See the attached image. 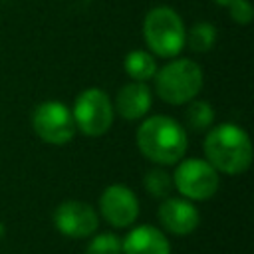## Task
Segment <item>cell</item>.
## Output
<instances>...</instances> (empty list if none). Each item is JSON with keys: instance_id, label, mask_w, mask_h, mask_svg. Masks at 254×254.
Returning <instances> with one entry per match:
<instances>
[{"instance_id": "13", "label": "cell", "mask_w": 254, "mask_h": 254, "mask_svg": "<svg viewBox=\"0 0 254 254\" xmlns=\"http://www.w3.org/2000/svg\"><path fill=\"white\" fill-rule=\"evenodd\" d=\"M157 60L153 54L145 50H133L125 56V71L133 81H147L153 79L157 73Z\"/></svg>"}, {"instance_id": "16", "label": "cell", "mask_w": 254, "mask_h": 254, "mask_svg": "<svg viewBox=\"0 0 254 254\" xmlns=\"http://www.w3.org/2000/svg\"><path fill=\"white\" fill-rule=\"evenodd\" d=\"M143 185L147 189V192L155 198H167L173 190V177L165 171V169H151L145 179H143Z\"/></svg>"}, {"instance_id": "17", "label": "cell", "mask_w": 254, "mask_h": 254, "mask_svg": "<svg viewBox=\"0 0 254 254\" xmlns=\"http://www.w3.org/2000/svg\"><path fill=\"white\" fill-rule=\"evenodd\" d=\"M85 254H121V240L115 234H97L87 244Z\"/></svg>"}, {"instance_id": "1", "label": "cell", "mask_w": 254, "mask_h": 254, "mask_svg": "<svg viewBox=\"0 0 254 254\" xmlns=\"http://www.w3.org/2000/svg\"><path fill=\"white\" fill-rule=\"evenodd\" d=\"M139 151L157 165H175L187 153L185 127L167 115H153L145 119L137 129Z\"/></svg>"}, {"instance_id": "4", "label": "cell", "mask_w": 254, "mask_h": 254, "mask_svg": "<svg viewBox=\"0 0 254 254\" xmlns=\"http://www.w3.org/2000/svg\"><path fill=\"white\" fill-rule=\"evenodd\" d=\"M143 36L151 52L159 58H175L185 48L187 30L181 16L169 6H157L143 20Z\"/></svg>"}, {"instance_id": "8", "label": "cell", "mask_w": 254, "mask_h": 254, "mask_svg": "<svg viewBox=\"0 0 254 254\" xmlns=\"http://www.w3.org/2000/svg\"><path fill=\"white\" fill-rule=\"evenodd\" d=\"M56 228L67 238H85L97 230V214L95 208L83 200H65L58 204L54 212Z\"/></svg>"}, {"instance_id": "3", "label": "cell", "mask_w": 254, "mask_h": 254, "mask_svg": "<svg viewBox=\"0 0 254 254\" xmlns=\"http://www.w3.org/2000/svg\"><path fill=\"white\" fill-rule=\"evenodd\" d=\"M155 89L165 103L183 105L192 101L202 89V69L196 62L181 58L165 64L155 73Z\"/></svg>"}, {"instance_id": "10", "label": "cell", "mask_w": 254, "mask_h": 254, "mask_svg": "<svg viewBox=\"0 0 254 254\" xmlns=\"http://www.w3.org/2000/svg\"><path fill=\"white\" fill-rule=\"evenodd\" d=\"M159 220L165 226V230L185 236V234H190L192 230H196L200 216H198L196 206L190 200L167 196L159 206Z\"/></svg>"}, {"instance_id": "7", "label": "cell", "mask_w": 254, "mask_h": 254, "mask_svg": "<svg viewBox=\"0 0 254 254\" xmlns=\"http://www.w3.org/2000/svg\"><path fill=\"white\" fill-rule=\"evenodd\" d=\"M218 171L206 159H185L179 163L173 185L189 200H206L218 190Z\"/></svg>"}, {"instance_id": "9", "label": "cell", "mask_w": 254, "mask_h": 254, "mask_svg": "<svg viewBox=\"0 0 254 254\" xmlns=\"http://www.w3.org/2000/svg\"><path fill=\"white\" fill-rule=\"evenodd\" d=\"M99 210L103 218L115 226L125 228L139 216V200L135 192L125 185H109L99 198Z\"/></svg>"}, {"instance_id": "11", "label": "cell", "mask_w": 254, "mask_h": 254, "mask_svg": "<svg viewBox=\"0 0 254 254\" xmlns=\"http://www.w3.org/2000/svg\"><path fill=\"white\" fill-rule=\"evenodd\" d=\"M151 103H153V95H151V89L147 87V83L131 81V83H125L117 91L113 109L123 119L135 121V119H141L143 115H147V111L151 109Z\"/></svg>"}, {"instance_id": "15", "label": "cell", "mask_w": 254, "mask_h": 254, "mask_svg": "<svg viewBox=\"0 0 254 254\" xmlns=\"http://www.w3.org/2000/svg\"><path fill=\"white\" fill-rule=\"evenodd\" d=\"M185 44H189L192 52H208L216 44V28L208 22H198L187 34Z\"/></svg>"}, {"instance_id": "14", "label": "cell", "mask_w": 254, "mask_h": 254, "mask_svg": "<svg viewBox=\"0 0 254 254\" xmlns=\"http://www.w3.org/2000/svg\"><path fill=\"white\" fill-rule=\"evenodd\" d=\"M214 121V109L210 103L200 101V99H192L189 101V107L185 111V125L192 131H204L208 127H212Z\"/></svg>"}, {"instance_id": "12", "label": "cell", "mask_w": 254, "mask_h": 254, "mask_svg": "<svg viewBox=\"0 0 254 254\" xmlns=\"http://www.w3.org/2000/svg\"><path fill=\"white\" fill-rule=\"evenodd\" d=\"M121 252L123 254H171V246L167 236L151 226L143 224L133 228L121 242Z\"/></svg>"}, {"instance_id": "6", "label": "cell", "mask_w": 254, "mask_h": 254, "mask_svg": "<svg viewBox=\"0 0 254 254\" xmlns=\"http://www.w3.org/2000/svg\"><path fill=\"white\" fill-rule=\"evenodd\" d=\"M36 135L52 145H65L75 137V121L71 109L62 101H44L32 113Z\"/></svg>"}, {"instance_id": "2", "label": "cell", "mask_w": 254, "mask_h": 254, "mask_svg": "<svg viewBox=\"0 0 254 254\" xmlns=\"http://www.w3.org/2000/svg\"><path fill=\"white\" fill-rule=\"evenodd\" d=\"M206 161L224 175H240L252 163V143L248 133L234 123H220L206 133Z\"/></svg>"}, {"instance_id": "20", "label": "cell", "mask_w": 254, "mask_h": 254, "mask_svg": "<svg viewBox=\"0 0 254 254\" xmlns=\"http://www.w3.org/2000/svg\"><path fill=\"white\" fill-rule=\"evenodd\" d=\"M4 234H6V228H4V224L0 222V242H2V238H4Z\"/></svg>"}, {"instance_id": "5", "label": "cell", "mask_w": 254, "mask_h": 254, "mask_svg": "<svg viewBox=\"0 0 254 254\" xmlns=\"http://www.w3.org/2000/svg\"><path fill=\"white\" fill-rule=\"evenodd\" d=\"M71 115H73L75 127L81 133L89 137H99L109 131L115 117V109L109 95L103 89L89 87L75 97Z\"/></svg>"}, {"instance_id": "18", "label": "cell", "mask_w": 254, "mask_h": 254, "mask_svg": "<svg viewBox=\"0 0 254 254\" xmlns=\"http://www.w3.org/2000/svg\"><path fill=\"white\" fill-rule=\"evenodd\" d=\"M228 12L236 24H248L252 20V6L248 0H234L228 4Z\"/></svg>"}, {"instance_id": "19", "label": "cell", "mask_w": 254, "mask_h": 254, "mask_svg": "<svg viewBox=\"0 0 254 254\" xmlns=\"http://www.w3.org/2000/svg\"><path fill=\"white\" fill-rule=\"evenodd\" d=\"M216 4H220V6H228V4H232L234 0H214Z\"/></svg>"}]
</instances>
